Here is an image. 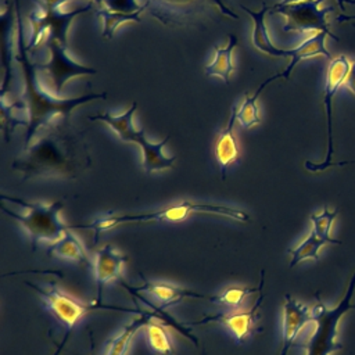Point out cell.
<instances>
[{"label": "cell", "mask_w": 355, "mask_h": 355, "mask_svg": "<svg viewBox=\"0 0 355 355\" xmlns=\"http://www.w3.org/2000/svg\"><path fill=\"white\" fill-rule=\"evenodd\" d=\"M92 165L89 144L83 130L76 129L69 118L58 116L43 126L24 146L12 161L11 169L31 179H76Z\"/></svg>", "instance_id": "obj_1"}, {"label": "cell", "mask_w": 355, "mask_h": 355, "mask_svg": "<svg viewBox=\"0 0 355 355\" xmlns=\"http://www.w3.org/2000/svg\"><path fill=\"white\" fill-rule=\"evenodd\" d=\"M15 4V17H17V61L19 64L22 76H24V90L21 101L26 111V136L25 146L36 136V133L58 116H71V112L86 103L93 100H103L107 97V92L101 93H89L79 97L61 98L54 93L47 92L42 87L40 80L37 79V64L32 62L28 54V44H25L24 28L21 21V7L19 0H14Z\"/></svg>", "instance_id": "obj_2"}, {"label": "cell", "mask_w": 355, "mask_h": 355, "mask_svg": "<svg viewBox=\"0 0 355 355\" xmlns=\"http://www.w3.org/2000/svg\"><path fill=\"white\" fill-rule=\"evenodd\" d=\"M193 214H207V215H218L227 216L237 222H247L250 219L248 214L243 209L219 205V204H205V202H194V201H182L179 204L168 205L159 211H153L147 214H123V215H103L94 219L87 225H75L72 227H85L94 230V243H97L98 234L101 232L114 229L123 223L133 222H180L189 218Z\"/></svg>", "instance_id": "obj_3"}, {"label": "cell", "mask_w": 355, "mask_h": 355, "mask_svg": "<svg viewBox=\"0 0 355 355\" xmlns=\"http://www.w3.org/2000/svg\"><path fill=\"white\" fill-rule=\"evenodd\" d=\"M241 8L252 18L254 22V28H252V43L254 46L263 54L268 55H273V57H290V62L286 67V69L280 73H276L273 76H270L269 79H266L265 82H262L261 85L265 87L266 85H269L270 82L276 80V79H288L293 69L295 68V65L306 58H312L316 55H323L327 58H331L330 51L326 49V37L330 36L327 32H315L312 36H309L308 39H305L301 44H298L294 49H279L276 47L268 33L266 25H265V15L266 11L270 10L269 6L262 4V8L258 11H254L248 7L241 6Z\"/></svg>", "instance_id": "obj_4"}, {"label": "cell", "mask_w": 355, "mask_h": 355, "mask_svg": "<svg viewBox=\"0 0 355 355\" xmlns=\"http://www.w3.org/2000/svg\"><path fill=\"white\" fill-rule=\"evenodd\" d=\"M1 200H8L10 202L18 204L26 209L25 214H17L6 208L3 202L0 205L1 211L10 218L15 219L26 232L33 251L42 241L49 244L57 241L71 227L65 225L60 218V214L64 208V202L61 200L44 204L40 201H25L22 198L7 197L4 194L1 196Z\"/></svg>", "instance_id": "obj_5"}, {"label": "cell", "mask_w": 355, "mask_h": 355, "mask_svg": "<svg viewBox=\"0 0 355 355\" xmlns=\"http://www.w3.org/2000/svg\"><path fill=\"white\" fill-rule=\"evenodd\" d=\"M355 293V272L351 276L347 291L338 305L334 308H327L324 302L316 294V305L312 308V322L315 323V330L311 337L304 344H295L305 349V355H330L344 348L341 343L336 340L337 326L340 319L351 309H355V304L351 302Z\"/></svg>", "instance_id": "obj_6"}, {"label": "cell", "mask_w": 355, "mask_h": 355, "mask_svg": "<svg viewBox=\"0 0 355 355\" xmlns=\"http://www.w3.org/2000/svg\"><path fill=\"white\" fill-rule=\"evenodd\" d=\"M143 6L155 19L168 26H182L214 11L239 19L226 0H143Z\"/></svg>", "instance_id": "obj_7"}, {"label": "cell", "mask_w": 355, "mask_h": 355, "mask_svg": "<svg viewBox=\"0 0 355 355\" xmlns=\"http://www.w3.org/2000/svg\"><path fill=\"white\" fill-rule=\"evenodd\" d=\"M25 284L29 286L32 290H35L40 295L46 309L55 318V320L60 323V326L64 330L62 341H61L60 347L57 348V351L54 352V355H58L62 351V348L65 347L67 341L69 340V337L72 334L73 327L79 323V320L85 315L90 313L92 311L101 308L97 304L85 305V304L79 302L78 300H75L73 297H71L69 294H67L61 288H58L55 283H50L49 287H40L31 282H25Z\"/></svg>", "instance_id": "obj_8"}, {"label": "cell", "mask_w": 355, "mask_h": 355, "mask_svg": "<svg viewBox=\"0 0 355 355\" xmlns=\"http://www.w3.org/2000/svg\"><path fill=\"white\" fill-rule=\"evenodd\" d=\"M324 0H300L294 3H277L270 7L272 14H280L286 18L283 26L284 32H297L306 33L311 31L315 32H327L334 40H340L334 33H331L329 22L326 19L327 14L333 7L320 8V4Z\"/></svg>", "instance_id": "obj_9"}, {"label": "cell", "mask_w": 355, "mask_h": 355, "mask_svg": "<svg viewBox=\"0 0 355 355\" xmlns=\"http://www.w3.org/2000/svg\"><path fill=\"white\" fill-rule=\"evenodd\" d=\"M39 11H33L29 14V22H31V37L28 42V51L32 49H36L37 44L43 39V33L47 32L49 37L57 39L64 44L67 43V32L72 24V21L82 15L86 11H90L93 7V3H89L83 7H79L72 11H61L60 8H50L39 6Z\"/></svg>", "instance_id": "obj_10"}, {"label": "cell", "mask_w": 355, "mask_h": 355, "mask_svg": "<svg viewBox=\"0 0 355 355\" xmlns=\"http://www.w3.org/2000/svg\"><path fill=\"white\" fill-rule=\"evenodd\" d=\"M46 46L49 49L50 58L47 62L37 64V69L47 72L51 79L53 93L55 96H60L62 93L64 86L69 79L75 76L97 73L96 68L75 61L68 53V44L46 36Z\"/></svg>", "instance_id": "obj_11"}, {"label": "cell", "mask_w": 355, "mask_h": 355, "mask_svg": "<svg viewBox=\"0 0 355 355\" xmlns=\"http://www.w3.org/2000/svg\"><path fill=\"white\" fill-rule=\"evenodd\" d=\"M351 69V64L345 55H340L337 58H333L327 67L326 72V83L323 90V101H324V110H326V119H327V154L326 158L319 162H311L305 161V169L311 172H322L331 166V158H333V98L343 83H345V79L348 76V72Z\"/></svg>", "instance_id": "obj_12"}, {"label": "cell", "mask_w": 355, "mask_h": 355, "mask_svg": "<svg viewBox=\"0 0 355 355\" xmlns=\"http://www.w3.org/2000/svg\"><path fill=\"white\" fill-rule=\"evenodd\" d=\"M263 286L259 290V297L257 298V301L254 302V305L244 311V309H230L229 312H220V313H215V315H207L202 319L197 320L193 324H205V323H218L225 326L232 336L239 341V343H244L245 338L252 333L254 330V324H255V319H257V313H258V308L262 304L263 300V291H262Z\"/></svg>", "instance_id": "obj_13"}, {"label": "cell", "mask_w": 355, "mask_h": 355, "mask_svg": "<svg viewBox=\"0 0 355 355\" xmlns=\"http://www.w3.org/2000/svg\"><path fill=\"white\" fill-rule=\"evenodd\" d=\"M312 322V312L306 305L301 304L290 294L284 295L283 304V333H282V348L279 355H287L290 348L294 345L300 331L306 323Z\"/></svg>", "instance_id": "obj_14"}, {"label": "cell", "mask_w": 355, "mask_h": 355, "mask_svg": "<svg viewBox=\"0 0 355 355\" xmlns=\"http://www.w3.org/2000/svg\"><path fill=\"white\" fill-rule=\"evenodd\" d=\"M126 261H128V257L115 251L111 244H105L96 252L93 269H94V280H96V290H97L96 301L98 304L101 302L103 287L112 280L121 279Z\"/></svg>", "instance_id": "obj_15"}, {"label": "cell", "mask_w": 355, "mask_h": 355, "mask_svg": "<svg viewBox=\"0 0 355 355\" xmlns=\"http://www.w3.org/2000/svg\"><path fill=\"white\" fill-rule=\"evenodd\" d=\"M137 108V103L135 101L125 112L119 114V115H114L111 112H103V114H96V115H89L87 119L89 121H100L104 122L107 126H110L116 136L122 140V141H128V143H136L141 150L146 148L151 141L147 140L144 130H137L133 126V114Z\"/></svg>", "instance_id": "obj_16"}, {"label": "cell", "mask_w": 355, "mask_h": 355, "mask_svg": "<svg viewBox=\"0 0 355 355\" xmlns=\"http://www.w3.org/2000/svg\"><path fill=\"white\" fill-rule=\"evenodd\" d=\"M237 121V107L233 105L232 114L229 118L227 125L219 132L215 144H214V153L215 158L222 169V179L226 178V169L229 165L237 161L240 155V148L237 139L234 136V123Z\"/></svg>", "instance_id": "obj_17"}, {"label": "cell", "mask_w": 355, "mask_h": 355, "mask_svg": "<svg viewBox=\"0 0 355 355\" xmlns=\"http://www.w3.org/2000/svg\"><path fill=\"white\" fill-rule=\"evenodd\" d=\"M133 291H144L150 295H153L155 300L161 301L165 306L169 305H175L180 301H183L184 298H204V300H211L212 295H205V294H200L196 293L193 290L189 288H182V287H176L164 282H147L144 280V283L139 287H135Z\"/></svg>", "instance_id": "obj_18"}, {"label": "cell", "mask_w": 355, "mask_h": 355, "mask_svg": "<svg viewBox=\"0 0 355 355\" xmlns=\"http://www.w3.org/2000/svg\"><path fill=\"white\" fill-rule=\"evenodd\" d=\"M46 252L50 257H58L62 259L83 263L86 266H90L92 263L82 241L69 229L57 241L49 244Z\"/></svg>", "instance_id": "obj_19"}, {"label": "cell", "mask_w": 355, "mask_h": 355, "mask_svg": "<svg viewBox=\"0 0 355 355\" xmlns=\"http://www.w3.org/2000/svg\"><path fill=\"white\" fill-rule=\"evenodd\" d=\"M237 46V36L230 33L229 42L225 47H215L214 60L205 67L207 76H218L226 85L230 83V75L234 71L233 64V50Z\"/></svg>", "instance_id": "obj_20"}, {"label": "cell", "mask_w": 355, "mask_h": 355, "mask_svg": "<svg viewBox=\"0 0 355 355\" xmlns=\"http://www.w3.org/2000/svg\"><path fill=\"white\" fill-rule=\"evenodd\" d=\"M157 312H158V309H155V308H154L151 312H148V311H146V309H144V312H140L139 318H136L135 320H132L129 324H126V326L121 330V333H119L118 336H115L114 338H111V341H110V344H108L107 355H125V352H126V349H128V345H129L132 337L135 336V333H136L139 329L144 327L146 323H147L151 318L157 316Z\"/></svg>", "instance_id": "obj_21"}, {"label": "cell", "mask_w": 355, "mask_h": 355, "mask_svg": "<svg viewBox=\"0 0 355 355\" xmlns=\"http://www.w3.org/2000/svg\"><path fill=\"white\" fill-rule=\"evenodd\" d=\"M171 136H166L159 143H150L146 148L141 150L143 154V168L147 173L159 172L172 168L173 162L176 161L175 155H166L164 153V147L168 143Z\"/></svg>", "instance_id": "obj_22"}, {"label": "cell", "mask_w": 355, "mask_h": 355, "mask_svg": "<svg viewBox=\"0 0 355 355\" xmlns=\"http://www.w3.org/2000/svg\"><path fill=\"white\" fill-rule=\"evenodd\" d=\"M146 341L155 355H175V347L168 329L150 319L144 326Z\"/></svg>", "instance_id": "obj_23"}, {"label": "cell", "mask_w": 355, "mask_h": 355, "mask_svg": "<svg viewBox=\"0 0 355 355\" xmlns=\"http://www.w3.org/2000/svg\"><path fill=\"white\" fill-rule=\"evenodd\" d=\"M14 6L12 1L7 4V10L1 14L0 17V32H1V61H3V67H4V79H3V87H1V97H4L7 94V89H8V83L11 80V69H10V62H8V42H10V35H11V29H12V11H14Z\"/></svg>", "instance_id": "obj_24"}, {"label": "cell", "mask_w": 355, "mask_h": 355, "mask_svg": "<svg viewBox=\"0 0 355 355\" xmlns=\"http://www.w3.org/2000/svg\"><path fill=\"white\" fill-rule=\"evenodd\" d=\"M265 270H261V279H259V286L257 288L252 287H227L226 290H223L220 294L218 295H212L211 297V302L229 308V309H239L243 304V301L245 300V297H248L250 294L258 293L261 290V287L263 286L265 282Z\"/></svg>", "instance_id": "obj_25"}, {"label": "cell", "mask_w": 355, "mask_h": 355, "mask_svg": "<svg viewBox=\"0 0 355 355\" xmlns=\"http://www.w3.org/2000/svg\"><path fill=\"white\" fill-rule=\"evenodd\" d=\"M327 243V240L320 239L313 230H311V233L304 241H301L297 247L287 250V252L291 255L290 268H294L297 263L305 259L319 261V250Z\"/></svg>", "instance_id": "obj_26"}, {"label": "cell", "mask_w": 355, "mask_h": 355, "mask_svg": "<svg viewBox=\"0 0 355 355\" xmlns=\"http://www.w3.org/2000/svg\"><path fill=\"white\" fill-rule=\"evenodd\" d=\"M146 10H140L136 12H122V11H112L105 7H98L97 8V15L103 19V37L111 39L114 36L115 29L125 22L135 21L140 22V14Z\"/></svg>", "instance_id": "obj_27"}, {"label": "cell", "mask_w": 355, "mask_h": 355, "mask_svg": "<svg viewBox=\"0 0 355 355\" xmlns=\"http://www.w3.org/2000/svg\"><path fill=\"white\" fill-rule=\"evenodd\" d=\"M262 90H263V86L259 85L257 92L252 96H245L244 101L237 108V121L243 129H250L251 126L259 123V112H258L257 101Z\"/></svg>", "instance_id": "obj_28"}, {"label": "cell", "mask_w": 355, "mask_h": 355, "mask_svg": "<svg viewBox=\"0 0 355 355\" xmlns=\"http://www.w3.org/2000/svg\"><path fill=\"white\" fill-rule=\"evenodd\" d=\"M338 215V209L329 211L327 207H323V211L320 214H312L311 222H312V230L320 237L327 240L330 244H341L340 240L333 239L330 236V230L333 226V222L336 216Z\"/></svg>", "instance_id": "obj_29"}, {"label": "cell", "mask_w": 355, "mask_h": 355, "mask_svg": "<svg viewBox=\"0 0 355 355\" xmlns=\"http://www.w3.org/2000/svg\"><path fill=\"white\" fill-rule=\"evenodd\" d=\"M345 85L355 94V62L351 64V69H349L348 76L345 79Z\"/></svg>", "instance_id": "obj_30"}, {"label": "cell", "mask_w": 355, "mask_h": 355, "mask_svg": "<svg viewBox=\"0 0 355 355\" xmlns=\"http://www.w3.org/2000/svg\"><path fill=\"white\" fill-rule=\"evenodd\" d=\"M65 1H68V0H37L39 6L50 7V8H60Z\"/></svg>", "instance_id": "obj_31"}, {"label": "cell", "mask_w": 355, "mask_h": 355, "mask_svg": "<svg viewBox=\"0 0 355 355\" xmlns=\"http://www.w3.org/2000/svg\"><path fill=\"white\" fill-rule=\"evenodd\" d=\"M336 21L338 22H347V21H355V15H337Z\"/></svg>", "instance_id": "obj_32"}, {"label": "cell", "mask_w": 355, "mask_h": 355, "mask_svg": "<svg viewBox=\"0 0 355 355\" xmlns=\"http://www.w3.org/2000/svg\"><path fill=\"white\" fill-rule=\"evenodd\" d=\"M337 3H338V6H340V8L344 11L345 8H344V4L345 3H348V4H355V0H337Z\"/></svg>", "instance_id": "obj_33"}, {"label": "cell", "mask_w": 355, "mask_h": 355, "mask_svg": "<svg viewBox=\"0 0 355 355\" xmlns=\"http://www.w3.org/2000/svg\"><path fill=\"white\" fill-rule=\"evenodd\" d=\"M202 355H205V354H202Z\"/></svg>", "instance_id": "obj_34"}]
</instances>
